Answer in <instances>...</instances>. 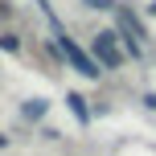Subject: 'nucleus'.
<instances>
[{
  "instance_id": "4",
  "label": "nucleus",
  "mask_w": 156,
  "mask_h": 156,
  "mask_svg": "<svg viewBox=\"0 0 156 156\" xmlns=\"http://www.w3.org/2000/svg\"><path fill=\"white\" fill-rule=\"evenodd\" d=\"M45 115V99H33V103H25V119H41Z\"/></svg>"
},
{
  "instance_id": "6",
  "label": "nucleus",
  "mask_w": 156,
  "mask_h": 156,
  "mask_svg": "<svg viewBox=\"0 0 156 156\" xmlns=\"http://www.w3.org/2000/svg\"><path fill=\"white\" fill-rule=\"evenodd\" d=\"M148 12H156V4H148Z\"/></svg>"
},
{
  "instance_id": "5",
  "label": "nucleus",
  "mask_w": 156,
  "mask_h": 156,
  "mask_svg": "<svg viewBox=\"0 0 156 156\" xmlns=\"http://www.w3.org/2000/svg\"><path fill=\"white\" fill-rule=\"evenodd\" d=\"M144 103H148V107H152V111H156V94H144Z\"/></svg>"
},
{
  "instance_id": "1",
  "label": "nucleus",
  "mask_w": 156,
  "mask_h": 156,
  "mask_svg": "<svg viewBox=\"0 0 156 156\" xmlns=\"http://www.w3.org/2000/svg\"><path fill=\"white\" fill-rule=\"evenodd\" d=\"M37 4L45 8V16H49V25H54V37H58V45H62V54H66V62H70V66H74V70L82 74V78H99V74H103V66L94 62L90 54H82V45H78V41L70 37V33L62 29V21H58V16L49 12V4H45V0H37Z\"/></svg>"
},
{
  "instance_id": "2",
  "label": "nucleus",
  "mask_w": 156,
  "mask_h": 156,
  "mask_svg": "<svg viewBox=\"0 0 156 156\" xmlns=\"http://www.w3.org/2000/svg\"><path fill=\"white\" fill-rule=\"evenodd\" d=\"M115 37H119V33H99V37H94V62H99L103 70H119V62H123Z\"/></svg>"
},
{
  "instance_id": "3",
  "label": "nucleus",
  "mask_w": 156,
  "mask_h": 156,
  "mask_svg": "<svg viewBox=\"0 0 156 156\" xmlns=\"http://www.w3.org/2000/svg\"><path fill=\"white\" fill-rule=\"evenodd\" d=\"M66 103H70V111L78 115V123H86V119H90V111H86V99H82V94H70Z\"/></svg>"
}]
</instances>
